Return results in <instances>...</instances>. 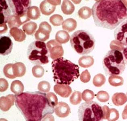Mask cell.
Wrapping results in <instances>:
<instances>
[{
	"instance_id": "6da1fadb",
	"label": "cell",
	"mask_w": 127,
	"mask_h": 121,
	"mask_svg": "<svg viewBox=\"0 0 127 121\" xmlns=\"http://www.w3.org/2000/svg\"><path fill=\"white\" fill-rule=\"evenodd\" d=\"M15 96V105L26 121H42L55 111L46 94L42 92H25Z\"/></svg>"
},
{
	"instance_id": "d590c367",
	"label": "cell",
	"mask_w": 127,
	"mask_h": 121,
	"mask_svg": "<svg viewBox=\"0 0 127 121\" xmlns=\"http://www.w3.org/2000/svg\"><path fill=\"white\" fill-rule=\"evenodd\" d=\"M46 96L50 104L53 107H55L58 103L57 98L54 93L50 92L46 94Z\"/></svg>"
},
{
	"instance_id": "ab89813d",
	"label": "cell",
	"mask_w": 127,
	"mask_h": 121,
	"mask_svg": "<svg viewBox=\"0 0 127 121\" xmlns=\"http://www.w3.org/2000/svg\"><path fill=\"white\" fill-rule=\"evenodd\" d=\"M126 96H127V92H126Z\"/></svg>"
},
{
	"instance_id": "74e56055",
	"label": "cell",
	"mask_w": 127,
	"mask_h": 121,
	"mask_svg": "<svg viewBox=\"0 0 127 121\" xmlns=\"http://www.w3.org/2000/svg\"><path fill=\"white\" fill-rule=\"evenodd\" d=\"M80 79L81 81L84 83H86L89 81L91 79V75L87 70H86L82 72L80 75Z\"/></svg>"
},
{
	"instance_id": "5bb4252c",
	"label": "cell",
	"mask_w": 127,
	"mask_h": 121,
	"mask_svg": "<svg viewBox=\"0 0 127 121\" xmlns=\"http://www.w3.org/2000/svg\"><path fill=\"white\" fill-rule=\"evenodd\" d=\"M30 20L27 16V15L23 16L13 15L9 17L7 23L10 28H13L14 27L18 28Z\"/></svg>"
},
{
	"instance_id": "836d02e7",
	"label": "cell",
	"mask_w": 127,
	"mask_h": 121,
	"mask_svg": "<svg viewBox=\"0 0 127 121\" xmlns=\"http://www.w3.org/2000/svg\"><path fill=\"white\" fill-rule=\"evenodd\" d=\"M70 101L73 105L79 104L81 101V93L78 91L74 92L70 97Z\"/></svg>"
},
{
	"instance_id": "44dd1931",
	"label": "cell",
	"mask_w": 127,
	"mask_h": 121,
	"mask_svg": "<svg viewBox=\"0 0 127 121\" xmlns=\"http://www.w3.org/2000/svg\"><path fill=\"white\" fill-rule=\"evenodd\" d=\"M13 71L16 77H22L26 72V67L24 63L21 62H17L13 64Z\"/></svg>"
},
{
	"instance_id": "d4e9b609",
	"label": "cell",
	"mask_w": 127,
	"mask_h": 121,
	"mask_svg": "<svg viewBox=\"0 0 127 121\" xmlns=\"http://www.w3.org/2000/svg\"><path fill=\"white\" fill-rule=\"evenodd\" d=\"M94 62L93 57L90 56H83L80 57L79 60V65L83 68H88L91 66Z\"/></svg>"
},
{
	"instance_id": "3957f363",
	"label": "cell",
	"mask_w": 127,
	"mask_h": 121,
	"mask_svg": "<svg viewBox=\"0 0 127 121\" xmlns=\"http://www.w3.org/2000/svg\"><path fill=\"white\" fill-rule=\"evenodd\" d=\"M51 65L53 78L55 83L69 85L80 76L78 65L64 57L54 60Z\"/></svg>"
},
{
	"instance_id": "f1b7e54d",
	"label": "cell",
	"mask_w": 127,
	"mask_h": 121,
	"mask_svg": "<svg viewBox=\"0 0 127 121\" xmlns=\"http://www.w3.org/2000/svg\"><path fill=\"white\" fill-rule=\"evenodd\" d=\"M13 66V64L9 63L6 65L4 67V74L7 78L10 79H14L16 78L14 75Z\"/></svg>"
},
{
	"instance_id": "1f68e13d",
	"label": "cell",
	"mask_w": 127,
	"mask_h": 121,
	"mask_svg": "<svg viewBox=\"0 0 127 121\" xmlns=\"http://www.w3.org/2000/svg\"><path fill=\"white\" fill-rule=\"evenodd\" d=\"M38 89L42 93H47L51 89V85L48 82L42 81L38 84Z\"/></svg>"
},
{
	"instance_id": "7402d4cb",
	"label": "cell",
	"mask_w": 127,
	"mask_h": 121,
	"mask_svg": "<svg viewBox=\"0 0 127 121\" xmlns=\"http://www.w3.org/2000/svg\"><path fill=\"white\" fill-rule=\"evenodd\" d=\"M24 89V84L22 82L15 80L12 82L11 86V90L15 95H20L23 93Z\"/></svg>"
},
{
	"instance_id": "ffe728a7",
	"label": "cell",
	"mask_w": 127,
	"mask_h": 121,
	"mask_svg": "<svg viewBox=\"0 0 127 121\" xmlns=\"http://www.w3.org/2000/svg\"><path fill=\"white\" fill-rule=\"evenodd\" d=\"M77 23L75 20L73 18H68L62 24V28L64 30L71 32L76 28Z\"/></svg>"
},
{
	"instance_id": "30bf717a",
	"label": "cell",
	"mask_w": 127,
	"mask_h": 121,
	"mask_svg": "<svg viewBox=\"0 0 127 121\" xmlns=\"http://www.w3.org/2000/svg\"><path fill=\"white\" fill-rule=\"evenodd\" d=\"M114 36L117 42L127 46V19L117 27L114 31Z\"/></svg>"
},
{
	"instance_id": "52a82bcc",
	"label": "cell",
	"mask_w": 127,
	"mask_h": 121,
	"mask_svg": "<svg viewBox=\"0 0 127 121\" xmlns=\"http://www.w3.org/2000/svg\"><path fill=\"white\" fill-rule=\"evenodd\" d=\"M27 56L34 65H45L49 62L48 50L44 42L36 41L32 42L28 46Z\"/></svg>"
},
{
	"instance_id": "e575fe53",
	"label": "cell",
	"mask_w": 127,
	"mask_h": 121,
	"mask_svg": "<svg viewBox=\"0 0 127 121\" xmlns=\"http://www.w3.org/2000/svg\"><path fill=\"white\" fill-rule=\"evenodd\" d=\"M94 97V93L92 91L86 89L83 91L82 94V98L86 101H91Z\"/></svg>"
},
{
	"instance_id": "83f0119b",
	"label": "cell",
	"mask_w": 127,
	"mask_h": 121,
	"mask_svg": "<svg viewBox=\"0 0 127 121\" xmlns=\"http://www.w3.org/2000/svg\"><path fill=\"white\" fill-rule=\"evenodd\" d=\"M92 14L91 9L87 7L81 8L78 12L79 16L81 18L86 20L91 17Z\"/></svg>"
},
{
	"instance_id": "d6a6232c",
	"label": "cell",
	"mask_w": 127,
	"mask_h": 121,
	"mask_svg": "<svg viewBox=\"0 0 127 121\" xmlns=\"http://www.w3.org/2000/svg\"><path fill=\"white\" fill-rule=\"evenodd\" d=\"M105 82V78L101 74H98L95 76L93 80V83L94 85L97 87H101V86L104 84Z\"/></svg>"
},
{
	"instance_id": "4fadbf2b",
	"label": "cell",
	"mask_w": 127,
	"mask_h": 121,
	"mask_svg": "<svg viewBox=\"0 0 127 121\" xmlns=\"http://www.w3.org/2000/svg\"><path fill=\"white\" fill-rule=\"evenodd\" d=\"M13 43L10 37L7 36H2L0 38V54L6 55L11 52Z\"/></svg>"
},
{
	"instance_id": "f35d334b",
	"label": "cell",
	"mask_w": 127,
	"mask_h": 121,
	"mask_svg": "<svg viewBox=\"0 0 127 121\" xmlns=\"http://www.w3.org/2000/svg\"><path fill=\"white\" fill-rule=\"evenodd\" d=\"M125 64L127 65V46L123 49V52Z\"/></svg>"
},
{
	"instance_id": "2e32d148",
	"label": "cell",
	"mask_w": 127,
	"mask_h": 121,
	"mask_svg": "<svg viewBox=\"0 0 127 121\" xmlns=\"http://www.w3.org/2000/svg\"><path fill=\"white\" fill-rule=\"evenodd\" d=\"M55 114L60 118H65L69 115L70 112V108L67 103L59 102L55 107Z\"/></svg>"
},
{
	"instance_id": "7a4b0ae2",
	"label": "cell",
	"mask_w": 127,
	"mask_h": 121,
	"mask_svg": "<svg viewBox=\"0 0 127 121\" xmlns=\"http://www.w3.org/2000/svg\"><path fill=\"white\" fill-rule=\"evenodd\" d=\"M92 15L96 26L113 30L127 19V8L120 0H100L93 6Z\"/></svg>"
},
{
	"instance_id": "4316f807",
	"label": "cell",
	"mask_w": 127,
	"mask_h": 121,
	"mask_svg": "<svg viewBox=\"0 0 127 121\" xmlns=\"http://www.w3.org/2000/svg\"><path fill=\"white\" fill-rule=\"evenodd\" d=\"M55 39L59 43L65 44L69 41L70 39V36L66 31H59L56 34Z\"/></svg>"
},
{
	"instance_id": "7c38bea8",
	"label": "cell",
	"mask_w": 127,
	"mask_h": 121,
	"mask_svg": "<svg viewBox=\"0 0 127 121\" xmlns=\"http://www.w3.org/2000/svg\"><path fill=\"white\" fill-rule=\"evenodd\" d=\"M51 31V26L47 22H42L40 24L39 29L35 34V38L40 41H46L49 39Z\"/></svg>"
},
{
	"instance_id": "9c48e42d",
	"label": "cell",
	"mask_w": 127,
	"mask_h": 121,
	"mask_svg": "<svg viewBox=\"0 0 127 121\" xmlns=\"http://www.w3.org/2000/svg\"><path fill=\"white\" fill-rule=\"evenodd\" d=\"M11 11L8 6L7 1H0V33H5L8 30L7 23L11 16Z\"/></svg>"
},
{
	"instance_id": "484cf974",
	"label": "cell",
	"mask_w": 127,
	"mask_h": 121,
	"mask_svg": "<svg viewBox=\"0 0 127 121\" xmlns=\"http://www.w3.org/2000/svg\"><path fill=\"white\" fill-rule=\"evenodd\" d=\"M27 15L28 18L31 20H37L40 16V9L36 6L30 7L28 10Z\"/></svg>"
},
{
	"instance_id": "ac0fdd59",
	"label": "cell",
	"mask_w": 127,
	"mask_h": 121,
	"mask_svg": "<svg viewBox=\"0 0 127 121\" xmlns=\"http://www.w3.org/2000/svg\"><path fill=\"white\" fill-rule=\"evenodd\" d=\"M40 9L42 13L45 15H49L55 11L56 6L52 4L50 0H44L40 4Z\"/></svg>"
},
{
	"instance_id": "8fae6325",
	"label": "cell",
	"mask_w": 127,
	"mask_h": 121,
	"mask_svg": "<svg viewBox=\"0 0 127 121\" xmlns=\"http://www.w3.org/2000/svg\"><path fill=\"white\" fill-rule=\"evenodd\" d=\"M46 46L50 57L53 60H56L64 55V51L62 45L57 40H50L46 43Z\"/></svg>"
},
{
	"instance_id": "277c9868",
	"label": "cell",
	"mask_w": 127,
	"mask_h": 121,
	"mask_svg": "<svg viewBox=\"0 0 127 121\" xmlns=\"http://www.w3.org/2000/svg\"><path fill=\"white\" fill-rule=\"evenodd\" d=\"M102 64L105 74L109 76L120 75L126 68L123 53L117 49H113L107 53Z\"/></svg>"
},
{
	"instance_id": "f546056e",
	"label": "cell",
	"mask_w": 127,
	"mask_h": 121,
	"mask_svg": "<svg viewBox=\"0 0 127 121\" xmlns=\"http://www.w3.org/2000/svg\"><path fill=\"white\" fill-rule=\"evenodd\" d=\"M50 22L54 26H59L64 22V18L58 14H55L50 18Z\"/></svg>"
},
{
	"instance_id": "8992f818",
	"label": "cell",
	"mask_w": 127,
	"mask_h": 121,
	"mask_svg": "<svg viewBox=\"0 0 127 121\" xmlns=\"http://www.w3.org/2000/svg\"><path fill=\"white\" fill-rule=\"evenodd\" d=\"M78 116L80 121H102L103 119L104 111L100 105L96 102L90 101L80 105Z\"/></svg>"
},
{
	"instance_id": "9a60e30c",
	"label": "cell",
	"mask_w": 127,
	"mask_h": 121,
	"mask_svg": "<svg viewBox=\"0 0 127 121\" xmlns=\"http://www.w3.org/2000/svg\"><path fill=\"white\" fill-rule=\"evenodd\" d=\"M15 101V95L9 94L6 96H2L0 99V109L3 111H7L10 109Z\"/></svg>"
},
{
	"instance_id": "e0dca14e",
	"label": "cell",
	"mask_w": 127,
	"mask_h": 121,
	"mask_svg": "<svg viewBox=\"0 0 127 121\" xmlns=\"http://www.w3.org/2000/svg\"><path fill=\"white\" fill-rule=\"evenodd\" d=\"M54 90L57 94L63 97H67L72 92L71 88L64 84H56L54 86Z\"/></svg>"
},
{
	"instance_id": "4dcf8cb0",
	"label": "cell",
	"mask_w": 127,
	"mask_h": 121,
	"mask_svg": "<svg viewBox=\"0 0 127 121\" xmlns=\"http://www.w3.org/2000/svg\"><path fill=\"white\" fill-rule=\"evenodd\" d=\"M32 72L33 76L36 78H41L44 74V69L40 65H36L33 67Z\"/></svg>"
},
{
	"instance_id": "5b68a950",
	"label": "cell",
	"mask_w": 127,
	"mask_h": 121,
	"mask_svg": "<svg viewBox=\"0 0 127 121\" xmlns=\"http://www.w3.org/2000/svg\"><path fill=\"white\" fill-rule=\"evenodd\" d=\"M70 43L73 49L80 55L90 53L95 49L96 40L93 35L85 30H78L71 35Z\"/></svg>"
},
{
	"instance_id": "d6986e66",
	"label": "cell",
	"mask_w": 127,
	"mask_h": 121,
	"mask_svg": "<svg viewBox=\"0 0 127 121\" xmlns=\"http://www.w3.org/2000/svg\"><path fill=\"white\" fill-rule=\"evenodd\" d=\"M9 33L11 36L14 38V40L18 42H23L26 38L25 32L17 27L11 28Z\"/></svg>"
},
{
	"instance_id": "8d00e7d4",
	"label": "cell",
	"mask_w": 127,
	"mask_h": 121,
	"mask_svg": "<svg viewBox=\"0 0 127 121\" xmlns=\"http://www.w3.org/2000/svg\"><path fill=\"white\" fill-rule=\"evenodd\" d=\"M9 87V83L7 80L4 78L0 79V91L1 92H4L7 90Z\"/></svg>"
},
{
	"instance_id": "ba28073f",
	"label": "cell",
	"mask_w": 127,
	"mask_h": 121,
	"mask_svg": "<svg viewBox=\"0 0 127 121\" xmlns=\"http://www.w3.org/2000/svg\"><path fill=\"white\" fill-rule=\"evenodd\" d=\"M8 2L13 15L18 16L27 15L28 10L31 4V1L29 0H11Z\"/></svg>"
},
{
	"instance_id": "603a6c76",
	"label": "cell",
	"mask_w": 127,
	"mask_h": 121,
	"mask_svg": "<svg viewBox=\"0 0 127 121\" xmlns=\"http://www.w3.org/2000/svg\"><path fill=\"white\" fill-rule=\"evenodd\" d=\"M61 9L64 14L70 15L75 11V6L69 0H64L61 6Z\"/></svg>"
},
{
	"instance_id": "cb8c5ba5",
	"label": "cell",
	"mask_w": 127,
	"mask_h": 121,
	"mask_svg": "<svg viewBox=\"0 0 127 121\" xmlns=\"http://www.w3.org/2000/svg\"><path fill=\"white\" fill-rule=\"evenodd\" d=\"M37 27V24L34 22H28L23 25L22 29L27 35H32L35 32Z\"/></svg>"
}]
</instances>
